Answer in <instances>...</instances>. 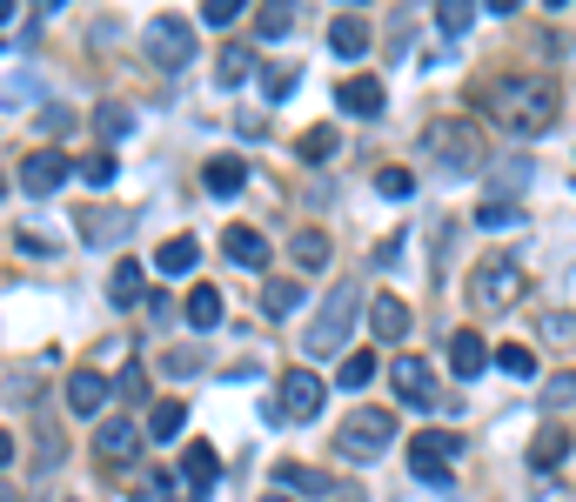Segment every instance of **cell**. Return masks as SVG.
Here are the masks:
<instances>
[{
	"mask_svg": "<svg viewBox=\"0 0 576 502\" xmlns=\"http://www.w3.org/2000/svg\"><path fill=\"white\" fill-rule=\"evenodd\" d=\"M556 81H543V74H516V81L496 88V121H503L510 134H550L556 128Z\"/></svg>",
	"mask_w": 576,
	"mask_h": 502,
	"instance_id": "1",
	"label": "cell"
},
{
	"mask_svg": "<svg viewBox=\"0 0 576 502\" xmlns=\"http://www.w3.org/2000/svg\"><path fill=\"white\" fill-rule=\"evenodd\" d=\"M422 154L443 162L449 175H476L483 168V134H476L470 114H436V121L422 128Z\"/></svg>",
	"mask_w": 576,
	"mask_h": 502,
	"instance_id": "2",
	"label": "cell"
},
{
	"mask_svg": "<svg viewBox=\"0 0 576 502\" xmlns=\"http://www.w3.org/2000/svg\"><path fill=\"white\" fill-rule=\"evenodd\" d=\"M356 316H362V288H356V282H335V288H329V301L309 316V335H302V349H309V356H335V349H349Z\"/></svg>",
	"mask_w": 576,
	"mask_h": 502,
	"instance_id": "3",
	"label": "cell"
},
{
	"mask_svg": "<svg viewBox=\"0 0 576 502\" xmlns=\"http://www.w3.org/2000/svg\"><path fill=\"white\" fill-rule=\"evenodd\" d=\"M141 61L162 67V74H181L188 61H195V21L188 14H155L141 27Z\"/></svg>",
	"mask_w": 576,
	"mask_h": 502,
	"instance_id": "4",
	"label": "cell"
},
{
	"mask_svg": "<svg viewBox=\"0 0 576 502\" xmlns=\"http://www.w3.org/2000/svg\"><path fill=\"white\" fill-rule=\"evenodd\" d=\"M523 295V261L516 255H503V248H496V255H483L476 268H470V301L483 308V316H496V308H510Z\"/></svg>",
	"mask_w": 576,
	"mask_h": 502,
	"instance_id": "5",
	"label": "cell"
},
{
	"mask_svg": "<svg viewBox=\"0 0 576 502\" xmlns=\"http://www.w3.org/2000/svg\"><path fill=\"white\" fill-rule=\"evenodd\" d=\"M342 455L349 462H375V455H389V442H396V415L389 409H356L349 422H342Z\"/></svg>",
	"mask_w": 576,
	"mask_h": 502,
	"instance_id": "6",
	"label": "cell"
},
{
	"mask_svg": "<svg viewBox=\"0 0 576 502\" xmlns=\"http://www.w3.org/2000/svg\"><path fill=\"white\" fill-rule=\"evenodd\" d=\"M456 455H463V436H449V429H436V436H409V476L415 482H430V489H449L456 476Z\"/></svg>",
	"mask_w": 576,
	"mask_h": 502,
	"instance_id": "7",
	"label": "cell"
},
{
	"mask_svg": "<svg viewBox=\"0 0 576 502\" xmlns=\"http://www.w3.org/2000/svg\"><path fill=\"white\" fill-rule=\"evenodd\" d=\"M322 402H329V382L316 375V369H289L282 375V389H276V409H282V422H316L322 415Z\"/></svg>",
	"mask_w": 576,
	"mask_h": 502,
	"instance_id": "8",
	"label": "cell"
},
{
	"mask_svg": "<svg viewBox=\"0 0 576 502\" xmlns=\"http://www.w3.org/2000/svg\"><path fill=\"white\" fill-rule=\"evenodd\" d=\"M21 195H34V202H48V195H61V188L74 181V162H67V154L61 147H34L27 154V162H21Z\"/></svg>",
	"mask_w": 576,
	"mask_h": 502,
	"instance_id": "9",
	"label": "cell"
},
{
	"mask_svg": "<svg viewBox=\"0 0 576 502\" xmlns=\"http://www.w3.org/2000/svg\"><path fill=\"white\" fill-rule=\"evenodd\" d=\"M276 495H289V502H335L342 489L322 469H309V462H282V469H276Z\"/></svg>",
	"mask_w": 576,
	"mask_h": 502,
	"instance_id": "10",
	"label": "cell"
},
{
	"mask_svg": "<svg viewBox=\"0 0 576 502\" xmlns=\"http://www.w3.org/2000/svg\"><path fill=\"white\" fill-rule=\"evenodd\" d=\"M128 228H135V215H121V208H101V215H74V235H81L88 248H114V242H128Z\"/></svg>",
	"mask_w": 576,
	"mask_h": 502,
	"instance_id": "11",
	"label": "cell"
},
{
	"mask_svg": "<svg viewBox=\"0 0 576 502\" xmlns=\"http://www.w3.org/2000/svg\"><path fill=\"white\" fill-rule=\"evenodd\" d=\"M215 476H221V455L195 436V449L181 455V482H188V502H208L215 495Z\"/></svg>",
	"mask_w": 576,
	"mask_h": 502,
	"instance_id": "12",
	"label": "cell"
},
{
	"mask_svg": "<svg viewBox=\"0 0 576 502\" xmlns=\"http://www.w3.org/2000/svg\"><path fill=\"white\" fill-rule=\"evenodd\" d=\"M335 101H342V114H356V121H375V114L389 107V94H382L375 74H349V81L335 88Z\"/></svg>",
	"mask_w": 576,
	"mask_h": 502,
	"instance_id": "13",
	"label": "cell"
},
{
	"mask_svg": "<svg viewBox=\"0 0 576 502\" xmlns=\"http://www.w3.org/2000/svg\"><path fill=\"white\" fill-rule=\"evenodd\" d=\"M107 396H114V382H107L101 369H74V375H67V409H74V415H101Z\"/></svg>",
	"mask_w": 576,
	"mask_h": 502,
	"instance_id": "14",
	"label": "cell"
},
{
	"mask_svg": "<svg viewBox=\"0 0 576 502\" xmlns=\"http://www.w3.org/2000/svg\"><path fill=\"white\" fill-rule=\"evenodd\" d=\"M449 369H456V382H476V375L489 369V342H483L476 329H456V335H449Z\"/></svg>",
	"mask_w": 576,
	"mask_h": 502,
	"instance_id": "15",
	"label": "cell"
},
{
	"mask_svg": "<svg viewBox=\"0 0 576 502\" xmlns=\"http://www.w3.org/2000/svg\"><path fill=\"white\" fill-rule=\"evenodd\" d=\"M369 329H375V342H409V301L402 295H375L369 301Z\"/></svg>",
	"mask_w": 576,
	"mask_h": 502,
	"instance_id": "16",
	"label": "cell"
},
{
	"mask_svg": "<svg viewBox=\"0 0 576 502\" xmlns=\"http://www.w3.org/2000/svg\"><path fill=\"white\" fill-rule=\"evenodd\" d=\"M396 396L415 402V409H430V402H436V369L422 362V356H402V362H396Z\"/></svg>",
	"mask_w": 576,
	"mask_h": 502,
	"instance_id": "17",
	"label": "cell"
},
{
	"mask_svg": "<svg viewBox=\"0 0 576 502\" xmlns=\"http://www.w3.org/2000/svg\"><path fill=\"white\" fill-rule=\"evenodd\" d=\"M202 188L215 202H235L242 188H248V168L235 162V154H215V162H202Z\"/></svg>",
	"mask_w": 576,
	"mask_h": 502,
	"instance_id": "18",
	"label": "cell"
},
{
	"mask_svg": "<svg viewBox=\"0 0 576 502\" xmlns=\"http://www.w3.org/2000/svg\"><path fill=\"white\" fill-rule=\"evenodd\" d=\"M94 449H101V462H128L141 449V429H135L128 415H107L101 429H94Z\"/></svg>",
	"mask_w": 576,
	"mask_h": 502,
	"instance_id": "19",
	"label": "cell"
},
{
	"mask_svg": "<svg viewBox=\"0 0 576 502\" xmlns=\"http://www.w3.org/2000/svg\"><path fill=\"white\" fill-rule=\"evenodd\" d=\"M195 268H202V242L195 235H168L155 248V275H195Z\"/></svg>",
	"mask_w": 576,
	"mask_h": 502,
	"instance_id": "20",
	"label": "cell"
},
{
	"mask_svg": "<svg viewBox=\"0 0 576 502\" xmlns=\"http://www.w3.org/2000/svg\"><path fill=\"white\" fill-rule=\"evenodd\" d=\"M329 48H335L342 61H362V54H369V21H362V14H335V21H329Z\"/></svg>",
	"mask_w": 576,
	"mask_h": 502,
	"instance_id": "21",
	"label": "cell"
},
{
	"mask_svg": "<svg viewBox=\"0 0 576 502\" xmlns=\"http://www.w3.org/2000/svg\"><path fill=\"white\" fill-rule=\"evenodd\" d=\"M221 248H228V261H235V268H255V275H261V268H268V242L255 235V228H228V235H221Z\"/></svg>",
	"mask_w": 576,
	"mask_h": 502,
	"instance_id": "22",
	"label": "cell"
},
{
	"mask_svg": "<svg viewBox=\"0 0 576 502\" xmlns=\"http://www.w3.org/2000/svg\"><path fill=\"white\" fill-rule=\"evenodd\" d=\"M141 295H148L141 261H114V275H107V301H114V308H135Z\"/></svg>",
	"mask_w": 576,
	"mask_h": 502,
	"instance_id": "23",
	"label": "cell"
},
{
	"mask_svg": "<svg viewBox=\"0 0 576 502\" xmlns=\"http://www.w3.org/2000/svg\"><path fill=\"white\" fill-rule=\"evenodd\" d=\"M289 255H295V268H309V275H316V268H329V235H322V228H295V242H289Z\"/></svg>",
	"mask_w": 576,
	"mask_h": 502,
	"instance_id": "24",
	"label": "cell"
},
{
	"mask_svg": "<svg viewBox=\"0 0 576 502\" xmlns=\"http://www.w3.org/2000/svg\"><path fill=\"white\" fill-rule=\"evenodd\" d=\"M563 455H569V429H556V422H550V429L529 442V469H536V476H550Z\"/></svg>",
	"mask_w": 576,
	"mask_h": 502,
	"instance_id": "25",
	"label": "cell"
},
{
	"mask_svg": "<svg viewBox=\"0 0 576 502\" xmlns=\"http://www.w3.org/2000/svg\"><path fill=\"white\" fill-rule=\"evenodd\" d=\"M369 382H375V349H349V356H342V369H335V389L362 396Z\"/></svg>",
	"mask_w": 576,
	"mask_h": 502,
	"instance_id": "26",
	"label": "cell"
},
{
	"mask_svg": "<svg viewBox=\"0 0 576 502\" xmlns=\"http://www.w3.org/2000/svg\"><path fill=\"white\" fill-rule=\"evenodd\" d=\"M255 34H261V41H289V34H295V8H289V0H268V8L255 14Z\"/></svg>",
	"mask_w": 576,
	"mask_h": 502,
	"instance_id": "27",
	"label": "cell"
},
{
	"mask_svg": "<svg viewBox=\"0 0 576 502\" xmlns=\"http://www.w3.org/2000/svg\"><path fill=\"white\" fill-rule=\"evenodd\" d=\"M221 322V288H188V329H215Z\"/></svg>",
	"mask_w": 576,
	"mask_h": 502,
	"instance_id": "28",
	"label": "cell"
},
{
	"mask_svg": "<svg viewBox=\"0 0 576 502\" xmlns=\"http://www.w3.org/2000/svg\"><path fill=\"white\" fill-rule=\"evenodd\" d=\"M181 422H188L181 402H155V409H148V442H175V436H181Z\"/></svg>",
	"mask_w": 576,
	"mask_h": 502,
	"instance_id": "29",
	"label": "cell"
},
{
	"mask_svg": "<svg viewBox=\"0 0 576 502\" xmlns=\"http://www.w3.org/2000/svg\"><path fill=\"white\" fill-rule=\"evenodd\" d=\"M114 175H121V162H114L107 147H94L88 162H74V181H88V188H114Z\"/></svg>",
	"mask_w": 576,
	"mask_h": 502,
	"instance_id": "30",
	"label": "cell"
},
{
	"mask_svg": "<svg viewBox=\"0 0 576 502\" xmlns=\"http://www.w3.org/2000/svg\"><path fill=\"white\" fill-rule=\"evenodd\" d=\"M94 128H101V141H128L135 134V107H121V101L94 107Z\"/></svg>",
	"mask_w": 576,
	"mask_h": 502,
	"instance_id": "31",
	"label": "cell"
},
{
	"mask_svg": "<svg viewBox=\"0 0 576 502\" xmlns=\"http://www.w3.org/2000/svg\"><path fill=\"white\" fill-rule=\"evenodd\" d=\"M295 308H302V282H268L261 288V316L282 322V316H295Z\"/></svg>",
	"mask_w": 576,
	"mask_h": 502,
	"instance_id": "32",
	"label": "cell"
},
{
	"mask_svg": "<svg viewBox=\"0 0 576 502\" xmlns=\"http://www.w3.org/2000/svg\"><path fill=\"white\" fill-rule=\"evenodd\" d=\"M489 362L503 369V375H516V382H529V375H536V349H523V342H503V349H496Z\"/></svg>",
	"mask_w": 576,
	"mask_h": 502,
	"instance_id": "33",
	"label": "cell"
},
{
	"mask_svg": "<svg viewBox=\"0 0 576 502\" xmlns=\"http://www.w3.org/2000/svg\"><path fill=\"white\" fill-rule=\"evenodd\" d=\"M248 67H255L248 48H221V54H215V81H221V88H242V81H248Z\"/></svg>",
	"mask_w": 576,
	"mask_h": 502,
	"instance_id": "34",
	"label": "cell"
},
{
	"mask_svg": "<svg viewBox=\"0 0 576 502\" xmlns=\"http://www.w3.org/2000/svg\"><path fill=\"white\" fill-rule=\"evenodd\" d=\"M516 221H523L516 202H496V195H489V202L476 208V228H489V235H503V228H516Z\"/></svg>",
	"mask_w": 576,
	"mask_h": 502,
	"instance_id": "35",
	"label": "cell"
},
{
	"mask_svg": "<svg viewBox=\"0 0 576 502\" xmlns=\"http://www.w3.org/2000/svg\"><path fill=\"white\" fill-rule=\"evenodd\" d=\"M436 27L449 34V41H463V34L476 27V8H463V0H443V8H436Z\"/></svg>",
	"mask_w": 576,
	"mask_h": 502,
	"instance_id": "36",
	"label": "cell"
},
{
	"mask_svg": "<svg viewBox=\"0 0 576 502\" xmlns=\"http://www.w3.org/2000/svg\"><path fill=\"white\" fill-rule=\"evenodd\" d=\"M289 88H295V61H268L261 67V94L268 101H289Z\"/></svg>",
	"mask_w": 576,
	"mask_h": 502,
	"instance_id": "37",
	"label": "cell"
},
{
	"mask_svg": "<svg viewBox=\"0 0 576 502\" xmlns=\"http://www.w3.org/2000/svg\"><path fill=\"white\" fill-rule=\"evenodd\" d=\"M375 195H382V202H409V195H415V175H409V168H382V175H375Z\"/></svg>",
	"mask_w": 576,
	"mask_h": 502,
	"instance_id": "38",
	"label": "cell"
},
{
	"mask_svg": "<svg viewBox=\"0 0 576 502\" xmlns=\"http://www.w3.org/2000/svg\"><path fill=\"white\" fill-rule=\"evenodd\" d=\"M335 147H342V134H335V128H309V134H302V162H329Z\"/></svg>",
	"mask_w": 576,
	"mask_h": 502,
	"instance_id": "39",
	"label": "cell"
},
{
	"mask_svg": "<svg viewBox=\"0 0 576 502\" xmlns=\"http://www.w3.org/2000/svg\"><path fill=\"white\" fill-rule=\"evenodd\" d=\"M242 21V0H202V27H235Z\"/></svg>",
	"mask_w": 576,
	"mask_h": 502,
	"instance_id": "40",
	"label": "cell"
},
{
	"mask_svg": "<svg viewBox=\"0 0 576 502\" xmlns=\"http://www.w3.org/2000/svg\"><path fill=\"white\" fill-rule=\"evenodd\" d=\"M114 396H128V402H141V396H148V369H141V362H128L121 375H114Z\"/></svg>",
	"mask_w": 576,
	"mask_h": 502,
	"instance_id": "41",
	"label": "cell"
},
{
	"mask_svg": "<svg viewBox=\"0 0 576 502\" xmlns=\"http://www.w3.org/2000/svg\"><path fill=\"white\" fill-rule=\"evenodd\" d=\"M563 402H576V369H563L550 389H543V409H563Z\"/></svg>",
	"mask_w": 576,
	"mask_h": 502,
	"instance_id": "42",
	"label": "cell"
},
{
	"mask_svg": "<svg viewBox=\"0 0 576 502\" xmlns=\"http://www.w3.org/2000/svg\"><path fill=\"white\" fill-rule=\"evenodd\" d=\"M576 335V316H563V308H543V342H569Z\"/></svg>",
	"mask_w": 576,
	"mask_h": 502,
	"instance_id": "43",
	"label": "cell"
},
{
	"mask_svg": "<svg viewBox=\"0 0 576 502\" xmlns=\"http://www.w3.org/2000/svg\"><path fill=\"white\" fill-rule=\"evenodd\" d=\"M162 369H168V375H195V369H202V349H168Z\"/></svg>",
	"mask_w": 576,
	"mask_h": 502,
	"instance_id": "44",
	"label": "cell"
},
{
	"mask_svg": "<svg viewBox=\"0 0 576 502\" xmlns=\"http://www.w3.org/2000/svg\"><path fill=\"white\" fill-rule=\"evenodd\" d=\"M67 128H74V114H67L61 101H48V107H41V134H67Z\"/></svg>",
	"mask_w": 576,
	"mask_h": 502,
	"instance_id": "45",
	"label": "cell"
},
{
	"mask_svg": "<svg viewBox=\"0 0 576 502\" xmlns=\"http://www.w3.org/2000/svg\"><path fill=\"white\" fill-rule=\"evenodd\" d=\"M175 495V476H148L141 489H135V502H168Z\"/></svg>",
	"mask_w": 576,
	"mask_h": 502,
	"instance_id": "46",
	"label": "cell"
},
{
	"mask_svg": "<svg viewBox=\"0 0 576 502\" xmlns=\"http://www.w3.org/2000/svg\"><path fill=\"white\" fill-rule=\"evenodd\" d=\"M54 462H61V436H54V429H41V469H54Z\"/></svg>",
	"mask_w": 576,
	"mask_h": 502,
	"instance_id": "47",
	"label": "cell"
},
{
	"mask_svg": "<svg viewBox=\"0 0 576 502\" xmlns=\"http://www.w3.org/2000/svg\"><path fill=\"white\" fill-rule=\"evenodd\" d=\"M235 128H242V141H261V134H268V121H261V114H242Z\"/></svg>",
	"mask_w": 576,
	"mask_h": 502,
	"instance_id": "48",
	"label": "cell"
},
{
	"mask_svg": "<svg viewBox=\"0 0 576 502\" xmlns=\"http://www.w3.org/2000/svg\"><path fill=\"white\" fill-rule=\"evenodd\" d=\"M8 462H14V436H8V429H0V469H8Z\"/></svg>",
	"mask_w": 576,
	"mask_h": 502,
	"instance_id": "49",
	"label": "cell"
},
{
	"mask_svg": "<svg viewBox=\"0 0 576 502\" xmlns=\"http://www.w3.org/2000/svg\"><path fill=\"white\" fill-rule=\"evenodd\" d=\"M14 21V0H0V27H8Z\"/></svg>",
	"mask_w": 576,
	"mask_h": 502,
	"instance_id": "50",
	"label": "cell"
},
{
	"mask_svg": "<svg viewBox=\"0 0 576 502\" xmlns=\"http://www.w3.org/2000/svg\"><path fill=\"white\" fill-rule=\"evenodd\" d=\"M261 502H289V495H261Z\"/></svg>",
	"mask_w": 576,
	"mask_h": 502,
	"instance_id": "51",
	"label": "cell"
},
{
	"mask_svg": "<svg viewBox=\"0 0 576 502\" xmlns=\"http://www.w3.org/2000/svg\"><path fill=\"white\" fill-rule=\"evenodd\" d=\"M0 195H8V175H0Z\"/></svg>",
	"mask_w": 576,
	"mask_h": 502,
	"instance_id": "52",
	"label": "cell"
},
{
	"mask_svg": "<svg viewBox=\"0 0 576 502\" xmlns=\"http://www.w3.org/2000/svg\"><path fill=\"white\" fill-rule=\"evenodd\" d=\"M0 502H8V489H0Z\"/></svg>",
	"mask_w": 576,
	"mask_h": 502,
	"instance_id": "53",
	"label": "cell"
}]
</instances>
